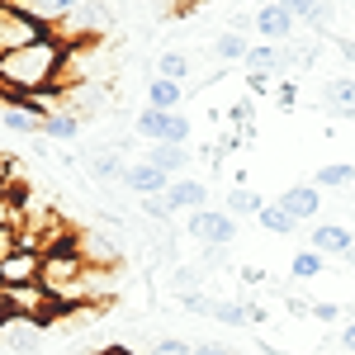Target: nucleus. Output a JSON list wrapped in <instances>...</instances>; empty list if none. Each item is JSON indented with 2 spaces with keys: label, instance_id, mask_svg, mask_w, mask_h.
Wrapping results in <instances>:
<instances>
[{
  "label": "nucleus",
  "instance_id": "obj_1",
  "mask_svg": "<svg viewBox=\"0 0 355 355\" xmlns=\"http://www.w3.org/2000/svg\"><path fill=\"white\" fill-rule=\"evenodd\" d=\"M85 270H90V266H85L81 246H76V237H71V232H67L57 246H48V251H43L38 284H43V294H48V299H62V294H67V289H71Z\"/></svg>",
  "mask_w": 355,
  "mask_h": 355
},
{
  "label": "nucleus",
  "instance_id": "obj_2",
  "mask_svg": "<svg viewBox=\"0 0 355 355\" xmlns=\"http://www.w3.org/2000/svg\"><path fill=\"white\" fill-rule=\"evenodd\" d=\"M38 38H48V28L38 24V19H28L24 5L0 0V57L19 53V48H28V43H38Z\"/></svg>",
  "mask_w": 355,
  "mask_h": 355
},
{
  "label": "nucleus",
  "instance_id": "obj_3",
  "mask_svg": "<svg viewBox=\"0 0 355 355\" xmlns=\"http://www.w3.org/2000/svg\"><path fill=\"white\" fill-rule=\"evenodd\" d=\"M133 133L152 137V142H166V147H185V142H190V119H185V114L142 110V114L133 119Z\"/></svg>",
  "mask_w": 355,
  "mask_h": 355
},
{
  "label": "nucleus",
  "instance_id": "obj_4",
  "mask_svg": "<svg viewBox=\"0 0 355 355\" xmlns=\"http://www.w3.org/2000/svg\"><path fill=\"white\" fill-rule=\"evenodd\" d=\"M237 232H242V227H237V218H232V214H227V209H199V214H190V237L199 246H232L237 242Z\"/></svg>",
  "mask_w": 355,
  "mask_h": 355
},
{
  "label": "nucleus",
  "instance_id": "obj_5",
  "mask_svg": "<svg viewBox=\"0 0 355 355\" xmlns=\"http://www.w3.org/2000/svg\"><path fill=\"white\" fill-rule=\"evenodd\" d=\"M128 142H105V147H90L85 152V171L100 180V185H123V175H128Z\"/></svg>",
  "mask_w": 355,
  "mask_h": 355
},
{
  "label": "nucleus",
  "instance_id": "obj_6",
  "mask_svg": "<svg viewBox=\"0 0 355 355\" xmlns=\"http://www.w3.org/2000/svg\"><path fill=\"white\" fill-rule=\"evenodd\" d=\"M38 270H43V251L15 246L0 261V289H28V284H38Z\"/></svg>",
  "mask_w": 355,
  "mask_h": 355
},
{
  "label": "nucleus",
  "instance_id": "obj_7",
  "mask_svg": "<svg viewBox=\"0 0 355 355\" xmlns=\"http://www.w3.org/2000/svg\"><path fill=\"white\" fill-rule=\"evenodd\" d=\"M43 322H33V318H15V313H5L0 318V346H10V351L19 355H38L43 351Z\"/></svg>",
  "mask_w": 355,
  "mask_h": 355
},
{
  "label": "nucleus",
  "instance_id": "obj_8",
  "mask_svg": "<svg viewBox=\"0 0 355 355\" xmlns=\"http://www.w3.org/2000/svg\"><path fill=\"white\" fill-rule=\"evenodd\" d=\"M308 251H318L322 261H327V256H351L355 232L346 227V223H318V227L308 232Z\"/></svg>",
  "mask_w": 355,
  "mask_h": 355
},
{
  "label": "nucleus",
  "instance_id": "obj_9",
  "mask_svg": "<svg viewBox=\"0 0 355 355\" xmlns=\"http://www.w3.org/2000/svg\"><path fill=\"white\" fill-rule=\"evenodd\" d=\"M166 204H171V214H199V209H209V185L180 175L166 185Z\"/></svg>",
  "mask_w": 355,
  "mask_h": 355
},
{
  "label": "nucleus",
  "instance_id": "obj_10",
  "mask_svg": "<svg viewBox=\"0 0 355 355\" xmlns=\"http://www.w3.org/2000/svg\"><path fill=\"white\" fill-rule=\"evenodd\" d=\"M256 28H261L266 43L284 48V38L294 33V10H289V5H261V10H256Z\"/></svg>",
  "mask_w": 355,
  "mask_h": 355
},
{
  "label": "nucleus",
  "instance_id": "obj_11",
  "mask_svg": "<svg viewBox=\"0 0 355 355\" xmlns=\"http://www.w3.org/2000/svg\"><path fill=\"white\" fill-rule=\"evenodd\" d=\"M294 57L289 48H275V43H251V53H246V76H279L284 67H289Z\"/></svg>",
  "mask_w": 355,
  "mask_h": 355
},
{
  "label": "nucleus",
  "instance_id": "obj_12",
  "mask_svg": "<svg viewBox=\"0 0 355 355\" xmlns=\"http://www.w3.org/2000/svg\"><path fill=\"white\" fill-rule=\"evenodd\" d=\"M279 209L294 223H308L322 214V194H318V185H289V190L279 194Z\"/></svg>",
  "mask_w": 355,
  "mask_h": 355
},
{
  "label": "nucleus",
  "instance_id": "obj_13",
  "mask_svg": "<svg viewBox=\"0 0 355 355\" xmlns=\"http://www.w3.org/2000/svg\"><path fill=\"white\" fill-rule=\"evenodd\" d=\"M43 119H48V114L33 110L28 100H10V105L0 110V123H5L10 133H24V137H43Z\"/></svg>",
  "mask_w": 355,
  "mask_h": 355
},
{
  "label": "nucleus",
  "instance_id": "obj_14",
  "mask_svg": "<svg viewBox=\"0 0 355 355\" xmlns=\"http://www.w3.org/2000/svg\"><path fill=\"white\" fill-rule=\"evenodd\" d=\"M166 180L157 166H147V162H128V175H123V190L137 194V199H147V194H166Z\"/></svg>",
  "mask_w": 355,
  "mask_h": 355
},
{
  "label": "nucleus",
  "instance_id": "obj_15",
  "mask_svg": "<svg viewBox=\"0 0 355 355\" xmlns=\"http://www.w3.org/2000/svg\"><path fill=\"white\" fill-rule=\"evenodd\" d=\"M142 162H147V166H157L166 180H180V171L190 166V152H185V147H166V142H152Z\"/></svg>",
  "mask_w": 355,
  "mask_h": 355
},
{
  "label": "nucleus",
  "instance_id": "obj_16",
  "mask_svg": "<svg viewBox=\"0 0 355 355\" xmlns=\"http://www.w3.org/2000/svg\"><path fill=\"white\" fill-rule=\"evenodd\" d=\"M180 100H185V85H175V81H162V76H152V81H147V110L180 114Z\"/></svg>",
  "mask_w": 355,
  "mask_h": 355
},
{
  "label": "nucleus",
  "instance_id": "obj_17",
  "mask_svg": "<svg viewBox=\"0 0 355 355\" xmlns=\"http://www.w3.org/2000/svg\"><path fill=\"white\" fill-rule=\"evenodd\" d=\"M43 137H53V142H76V137H81V114L53 110L43 119Z\"/></svg>",
  "mask_w": 355,
  "mask_h": 355
},
{
  "label": "nucleus",
  "instance_id": "obj_18",
  "mask_svg": "<svg viewBox=\"0 0 355 355\" xmlns=\"http://www.w3.org/2000/svg\"><path fill=\"white\" fill-rule=\"evenodd\" d=\"M318 190H351L355 185V166L351 162H331V166H318Z\"/></svg>",
  "mask_w": 355,
  "mask_h": 355
},
{
  "label": "nucleus",
  "instance_id": "obj_19",
  "mask_svg": "<svg viewBox=\"0 0 355 355\" xmlns=\"http://www.w3.org/2000/svg\"><path fill=\"white\" fill-rule=\"evenodd\" d=\"M327 105H331V114H341V119H355V81H351V76H341V81H327Z\"/></svg>",
  "mask_w": 355,
  "mask_h": 355
},
{
  "label": "nucleus",
  "instance_id": "obj_20",
  "mask_svg": "<svg viewBox=\"0 0 355 355\" xmlns=\"http://www.w3.org/2000/svg\"><path fill=\"white\" fill-rule=\"evenodd\" d=\"M214 322H223V327H246L251 322V303L246 299H218L214 303Z\"/></svg>",
  "mask_w": 355,
  "mask_h": 355
},
{
  "label": "nucleus",
  "instance_id": "obj_21",
  "mask_svg": "<svg viewBox=\"0 0 355 355\" xmlns=\"http://www.w3.org/2000/svg\"><path fill=\"white\" fill-rule=\"evenodd\" d=\"M261 209H266V199L256 190H246V185H237V190L227 194V214H232V218H256Z\"/></svg>",
  "mask_w": 355,
  "mask_h": 355
},
{
  "label": "nucleus",
  "instance_id": "obj_22",
  "mask_svg": "<svg viewBox=\"0 0 355 355\" xmlns=\"http://www.w3.org/2000/svg\"><path fill=\"white\" fill-rule=\"evenodd\" d=\"M171 289H175V299L204 294V275L194 270V266H175V270H171Z\"/></svg>",
  "mask_w": 355,
  "mask_h": 355
},
{
  "label": "nucleus",
  "instance_id": "obj_23",
  "mask_svg": "<svg viewBox=\"0 0 355 355\" xmlns=\"http://www.w3.org/2000/svg\"><path fill=\"white\" fill-rule=\"evenodd\" d=\"M214 53H218V62H246V53H251V43H246V33H223L218 43H214Z\"/></svg>",
  "mask_w": 355,
  "mask_h": 355
},
{
  "label": "nucleus",
  "instance_id": "obj_24",
  "mask_svg": "<svg viewBox=\"0 0 355 355\" xmlns=\"http://www.w3.org/2000/svg\"><path fill=\"white\" fill-rule=\"evenodd\" d=\"M289 10H294V24H313V28L331 24V5H313V0H294Z\"/></svg>",
  "mask_w": 355,
  "mask_h": 355
},
{
  "label": "nucleus",
  "instance_id": "obj_25",
  "mask_svg": "<svg viewBox=\"0 0 355 355\" xmlns=\"http://www.w3.org/2000/svg\"><path fill=\"white\" fill-rule=\"evenodd\" d=\"M157 76L180 85L185 76H190V57H185V53H162V57H157Z\"/></svg>",
  "mask_w": 355,
  "mask_h": 355
},
{
  "label": "nucleus",
  "instance_id": "obj_26",
  "mask_svg": "<svg viewBox=\"0 0 355 355\" xmlns=\"http://www.w3.org/2000/svg\"><path fill=\"white\" fill-rule=\"evenodd\" d=\"M256 218H261V227H266V232H275V237H289V232L299 227V223L289 218V214H284L279 204H266V209H261Z\"/></svg>",
  "mask_w": 355,
  "mask_h": 355
},
{
  "label": "nucleus",
  "instance_id": "obj_27",
  "mask_svg": "<svg viewBox=\"0 0 355 355\" xmlns=\"http://www.w3.org/2000/svg\"><path fill=\"white\" fill-rule=\"evenodd\" d=\"M289 270H294V279H318V275L327 270V261H322L318 251H299V256L289 261Z\"/></svg>",
  "mask_w": 355,
  "mask_h": 355
},
{
  "label": "nucleus",
  "instance_id": "obj_28",
  "mask_svg": "<svg viewBox=\"0 0 355 355\" xmlns=\"http://www.w3.org/2000/svg\"><path fill=\"white\" fill-rule=\"evenodd\" d=\"M142 214L157 218V223H171V204H166V194H147V199H142Z\"/></svg>",
  "mask_w": 355,
  "mask_h": 355
},
{
  "label": "nucleus",
  "instance_id": "obj_29",
  "mask_svg": "<svg viewBox=\"0 0 355 355\" xmlns=\"http://www.w3.org/2000/svg\"><path fill=\"white\" fill-rule=\"evenodd\" d=\"M152 355H190V341H180V336H157V341H152Z\"/></svg>",
  "mask_w": 355,
  "mask_h": 355
},
{
  "label": "nucleus",
  "instance_id": "obj_30",
  "mask_svg": "<svg viewBox=\"0 0 355 355\" xmlns=\"http://www.w3.org/2000/svg\"><path fill=\"white\" fill-rule=\"evenodd\" d=\"M227 119H232L237 133H242V128H251V119H256V105H251V100H237V105L227 110Z\"/></svg>",
  "mask_w": 355,
  "mask_h": 355
},
{
  "label": "nucleus",
  "instance_id": "obj_31",
  "mask_svg": "<svg viewBox=\"0 0 355 355\" xmlns=\"http://www.w3.org/2000/svg\"><path fill=\"white\" fill-rule=\"evenodd\" d=\"M185 303V313H199V318H214V294H190V299H180Z\"/></svg>",
  "mask_w": 355,
  "mask_h": 355
},
{
  "label": "nucleus",
  "instance_id": "obj_32",
  "mask_svg": "<svg viewBox=\"0 0 355 355\" xmlns=\"http://www.w3.org/2000/svg\"><path fill=\"white\" fill-rule=\"evenodd\" d=\"M341 313H346L341 303H313V308H308V318H318V322H336Z\"/></svg>",
  "mask_w": 355,
  "mask_h": 355
},
{
  "label": "nucleus",
  "instance_id": "obj_33",
  "mask_svg": "<svg viewBox=\"0 0 355 355\" xmlns=\"http://www.w3.org/2000/svg\"><path fill=\"white\" fill-rule=\"evenodd\" d=\"M190 355H237V351H227L223 341H190Z\"/></svg>",
  "mask_w": 355,
  "mask_h": 355
},
{
  "label": "nucleus",
  "instance_id": "obj_34",
  "mask_svg": "<svg viewBox=\"0 0 355 355\" xmlns=\"http://www.w3.org/2000/svg\"><path fill=\"white\" fill-rule=\"evenodd\" d=\"M15 246H19V227H5V223H0V261H5Z\"/></svg>",
  "mask_w": 355,
  "mask_h": 355
},
{
  "label": "nucleus",
  "instance_id": "obj_35",
  "mask_svg": "<svg viewBox=\"0 0 355 355\" xmlns=\"http://www.w3.org/2000/svg\"><path fill=\"white\" fill-rule=\"evenodd\" d=\"M246 85H251V90H256V95H266V90H279V76H246Z\"/></svg>",
  "mask_w": 355,
  "mask_h": 355
},
{
  "label": "nucleus",
  "instance_id": "obj_36",
  "mask_svg": "<svg viewBox=\"0 0 355 355\" xmlns=\"http://www.w3.org/2000/svg\"><path fill=\"white\" fill-rule=\"evenodd\" d=\"M242 275V284H266V270H256V266H237Z\"/></svg>",
  "mask_w": 355,
  "mask_h": 355
},
{
  "label": "nucleus",
  "instance_id": "obj_37",
  "mask_svg": "<svg viewBox=\"0 0 355 355\" xmlns=\"http://www.w3.org/2000/svg\"><path fill=\"white\" fill-rule=\"evenodd\" d=\"M341 346H346V351H355V318L341 327Z\"/></svg>",
  "mask_w": 355,
  "mask_h": 355
},
{
  "label": "nucleus",
  "instance_id": "obj_38",
  "mask_svg": "<svg viewBox=\"0 0 355 355\" xmlns=\"http://www.w3.org/2000/svg\"><path fill=\"white\" fill-rule=\"evenodd\" d=\"M341 57H346V62H355V38H341Z\"/></svg>",
  "mask_w": 355,
  "mask_h": 355
},
{
  "label": "nucleus",
  "instance_id": "obj_39",
  "mask_svg": "<svg viewBox=\"0 0 355 355\" xmlns=\"http://www.w3.org/2000/svg\"><path fill=\"white\" fill-rule=\"evenodd\" d=\"M100 355H128V351H123V346H110V351H100Z\"/></svg>",
  "mask_w": 355,
  "mask_h": 355
},
{
  "label": "nucleus",
  "instance_id": "obj_40",
  "mask_svg": "<svg viewBox=\"0 0 355 355\" xmlns=\"http://www.w3.org/2000/svg\"><path fill=\"white\" fill-rule=\"evenodd\" d=\"M351 270H355V251H351Z\"/></svg>",
  "mask_w": 355,
  "mask_h": 355
},
{
  "label": "nucleus",
  "instance_id": "obj_41",
  "mask_svg": "<svg viewBox=\"0 0 355 355\" xmlns=\"http://www.w3.org/2000/svg\"><path fill=\"white\" fill-rule=\"evenodd\" d=\"M351 194H355V185H351Z\"/></svg>",
  "mask_w": 355,
  "mask_h": 355
}]
</instances>
